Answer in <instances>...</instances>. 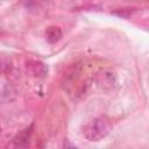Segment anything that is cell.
<instances>
[{
  "mask_svg": "<svg viewBox=\"0 0 149 149\" xmlns=\"http://www.w3.org/2000/svg\"><path fill=\"white\" fill-rule=\"evenodd\" d=\"M27 70H29L34 76H45L47 72H48V69L47 66L41 63V62H37V61H29L27 62Z\"/></svg>",
  "mask_w": 149,
  "mask_h": 149,
  "instance_id": "3",
  "label": "cell"
},
{
  "mask_svg": "<svg viewBox=\"0 0 149 149\" xmlns=\"http://www.w3.org/2000/svg\"><path fill=\"white\" fill-rule=\"evenodd\" d=\"M31 129L33 126L27 127L26 129L21 130L14 139H13V143L15 147H28L29 146V140H30V135H31Z\"/></svg>",
  "mask_w": 149,
  "mask_h": 149,
  "instance_id": "2",
  "label": "cell"
},
{
  "mask_svg": "<svg viewBox=\"0 0 149 149\" xmlns=\"http://www.w3.org/2000/svg\"><path fill=\"white\" fill-rule=\"evenodd\" d=\"M112 129V122L106 116H98L84 127V136L88 141H99L104 139Z\"/></svg>",
  "mask_w": 149,
  "mask_h": 149,
  "instance_id": "1",
  "label": "cell"
},
{
  "mask_svg": "<svg viewBox=\"0 0 149 149\" xmlns=\"http://www.w3.org/2000/svg\"><path fill=\"white\" fill-rule=\"evenodd\" d=\"M45 37H47V41L49 43H56L62 37V30L58 27L51 26V27L47 28V30H45Z\"/></svg>",
  "mask_w": 149,
  "mask_h": 149,
  "instance_id": "4",
  "label": "cell"
},
{
  "mask_svg": "<svg viewBox=\"0 0 149 149\" xmlns=\"http://www.w3.org/2000/svg\"><path fill=\"white\" fill-rule=\"evenodd\" d=\"M0 133H1V127H0Z\"/></svg>",
  "mask_w": 149,
  "mask_h": 149,
  "instance_id": "5",
  "label": "cell"
}]
</instances>
